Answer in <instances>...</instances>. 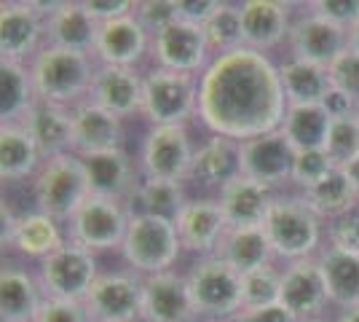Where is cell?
<instances>
[{"instance_id":"6da1fadb","label":"cell","mask_w":359,"mask_h":322,"mask_svg":"<svg viewBox=\"0 0 359 322\" xmlns=\"http://www.w3.org/2000/svg\"><path fill=\"white\" fill-rule=\"evenodd\" d=\"M287 113L279 65L271 54L233 48L198 76V123L220 137L252 140L276 132Z\"/></svg>"},{"instance_id":"7a4b0ae2","label":"cell","mask_w":359,"mask_h":322,"mask_svg":"<svg viewBox=\"0 0 359 322\" xmlns=\"http://www.w3.org/2000/svg\"><path fill=\"white\" fill-rule=\"evenodd\" d=\"M30 73L41 102L75 107L89 100L97 60L83 51L43 46L30 62Z\"/></svg>"},{"instance_id":"3957f363","label":"cell","mask_w":359,"mask_h":322,"mask_svg":"<svg viewBox=\"0 0 359 322\" xmlns=\"http://www.w3.org/2000/svg\"><path fill=\"white\" fill-rule=\"evenodd\" d=\"M263 229L269 234L276 261L316 258L325 247V220L316 217L300 194H279L266 215Z\"/></svg>"},{"instance_id":"277c9868","label":"cell","mask_w":359,"mask_h":322,"mask_svg":"<svg viewBox=\"0 0 359 322\" xmlns=\"http://www.w3.org/2000/svg\"><path fill=\"white\" fill-rule=\"evenodd\" d=\"M185 282L198 320L233 322L241 314V274L223 258H196L185 271Z\"/></svg>"},{"instance_id":"5b68a950","label":"cell","mask_w":359,"mask_h":322,"mask_svg":"<svg viewBox=\"0 0 359 322\" xmlns=\"http://www.w3.org/2000/svg\"><path fill=\"white\" fill-rule=\"evenodd\" d=\"M89 180L81 156L62 154L46 159L43 167L32 177V201L38 213L60 223H70L73 215L89 201Z\"/></svg>"},{"instance_id":"8992f818","label":"cell","mask_w":359,"mask_h":322,"mask_svg":"<svg viewBox=\"0 0 359 322\" xmlns=\"http://www.w3.org/2000/svg\"><path fill=\"white\" fill-rule=\"evenodd\" d=\"M140 119L150 126H188L198 119V76L153 65L142 76Z\"/></svg>"},{"instance_id":"52a82bcc","label":"cell","mask_w":359,"mask_h":322,"mask_svg":"<svg viewBox=\"0 0 359 322\" xmlns=\"http://www.w3.org/2000/svg\"><path fill=\"white\" fill-rule=\"evenodd\" d=\"M118 253L123 263L140 276L172 271L182 255L177 226L156 215L135 213Z\"/></svg>"},{"instance_id":"ba28073f","label":"cell","mask_w":359,"mask_h":322,"mask_svg":"<svg viewBox=\"0 0 359 322\" xmlns=\"http://www.w3.org/2000/svg\"><path fill=\"white\" fill-rule=\"evenodd\" d=\"M196 145L188 126H150L140 142V175L148 180L191 183Z\"/></svg>"},{"instance_id":"9c48e42d","label":"cell","mask_w":359,"mask_h":322,"mask_svg":"<svg viewBox=\"0 0 359 322\" xmlns=\"http://www.w3.org/2000/svg\"><path fill=\"white\" fill-rule=\"evenodd\" d=\"M38 282L46 298L60 301H83L89 295L94 279L100 276L97 253L67 239L65 245L38 263Z\"/></svg>"},{"instance_id":"30bf717a","label":"cell","mask_w":359,"mask_h":322,"mask_svg":"<svg viewBox=\"0 0 359 322\" xmlns=\"http://www.w3.org/2000/svg\"><path fill=\"white\" fill-rule=\"evenodd\" d=\"M132 215H135V210L126 201L89 196V201L65 226L67 239H73L91 253L121 250L123 239H126V231H129V223H132Z\"/></svg>"},{"instance_id":"8fae6325","label":"cell","mask_w":359,"mask_h":322,"mask_svg":"<svg viewBox=\"0 0 359 322\" xmlns=\"http://www.w3.org/2000/svg\"><path fill=\"white\" fill-rule=\"evenodd\" d=\"M83 307L91 322H142V276L132 269L100 271Z\"/></svg>"},{"instance_id":"7c38bea8","label":"cell","mask_w":359,"mask_h":322,"mask_svg":"<svg viewBox=\"0 0 359 322\" xmlns=\"http://www.w3.org/2000/svg\"><path fill=\"white\" fill-rule=\"evenodd\" d=\"M46 46V8L35 0H6L0 6V60L30 65Z\"/></svg>"},{"instance_id":"4fadbf2b","label":"cell","mask_w":359,"mask_h":322,"mask_svg":"<svg viewBox=\"0 0 359 322\" xmlns=\"http://www.w3.org/2000/svg\"><path fill=\"white\" fill-rule=\"evenodd\" d=\"M67 242L65 223L38 213H14L3 204V245L11 247L16 255L27 261H43Z\"/></svg>"},{"instance_id":"5bb4252c","label":"cell","mask_w":359,"mask_h":322,"mask_svg":"<svg viewBox=\"0 0 359 322\" xmlns=\"http://www.w3.org/2000/svg\"><path fill=\"white\" fill-rule=\"evenodd\" d=\"M150 57L156 62V67L175 70V73H191V76H201L215 60L204 27L182 22V19L169 25L158 35H153Z\"/></svg>"},{"instance_id":"9a60e30c","label":"cell","mask_w":359,"mask_h":322,"mask_svg":"<svg viewBox=\"0 0 359 322\" xmlns=\"http://www.w3.org/2000/svg\"><path fill=\"white\" fill-rule=\"evenodd\" d=\"M295 3L287 0H244L239 3L241 19V46L271 54L273 48L285 46L292 22H295Z\"/></svg>"},{"instance_id":"2e32d148","label":"cell","mask_w":359,"mask_h":322,"mask_svg":"<svg viewBox=\"0 0 359 322\" xmlns=\"http://www.w3.org/2000/svg\"><path fill=\"white\" fill-rule=\"evenodd\" d=\"M287 48H290L292 60L330 67L348 48V30L332 25L325 16L314 14L303 6V11H298L295 22H292Z\"/></svg>"},{"instance_id":"e0dca14e","label":"cell","mask_w":359,"mask_h":322,"mask_svg":"<svg viewBox=\"0 0 359 322\" xmlns=\"http://www.w3.org/2000/svg\"><path fill=\"white\" fill-rule=\"evenodd\" d=\"M241 175L252 177L257 183L271 185L273 191L292 183V164H295V148L276 129L269 135L239 142Z\"/></svg>"},{"instance_id":"ac0fdd59","label":"cell","mask_w":359,"mask_h":322,"mask_svg":"<svg viewBox=\"0 0 359 322\" xmlns=\"http://www.w3.org/2000/svg\"><path fill=\"white\" fill-rule=\"evenodd\" d=\"M81 161H83V169H86L91 196L126 201V204L135 201L137 188L142 183V175H140L137 159H132V154L126 148L81 156Z\"/></svg>"},{"instance_id":"d6986e66","label":"cell","mask_w":359,"mask_h":322,"mask_svg":"<svg viewBox=\"0 0 359 322\" xmlns=\"http://www.w3.org/2000/svg\"><path fill=\"white\" fill-rule=\"evenodd\" d=\"M182 253H191L196 258L217 255L228 223L220 210L217 196H196L185 204V210L175 220Z\"/></svg>"},{"instance_id":"ffe728a7","label":"cell","mask_w":359,"mask_h":322,"mask_svg":"<svg viewBox=\"0 0 359 322\" xmlns=\"http://www.w3.org/2000/svg\"><path fill=\"white\" fill-rule=\"evenodd\" d=\"M153 35H150L135 14L121 16L113 22L100 25L94 60L97 65H113V67H140L145 57H150Z\"/></svg>"},{"instance_id":"44dd1931","label":"cell","mask_w":359,"mask_h":322,"mask_svg":"<svg viewBox=\"0 0 359 322\" xmlns=\"http://www.w3.org/2000/svg\"><path fill=\"white\" fill-rule=\"evenodd\" d=\"M142 322H198L185 274L172 269L142 276Z\"/></svg>"},{"instance_id":"7402d4cb","label":"cell","mask_w":359,"mask_h":322,"mask_svg":"<svg viewBox=\"0 0 359 322\" xmlns=\"http://www.w3.org/2000/svg\"><path fill=\"white\" fill-rule=\"evenodd\" d=\"M279 304L290 314H295L298 320L325 317V309L330 307V298L316 258H303V261L285 263Z\"/></svg>"},{"instance_id":"603a6c76","label":"cell","mask_w":359,"mask_h":322,"mask_svg":"<svg viewBox=\"0 0 359 322\" xmlns=\"http://www.w3.org/2000/svg\"><path fill=\"white\" fill-rule=\"evenodd\" d=\"M46 8V46L83 51L94 57L100 25L91 19L83 0L43 3Z\"/></svg>"},{"instance_id":"cb8c5ba5","label":"cell","mask_w":359,"mask_h":322,"mask_svg":"<svg viewBox=\"0 0 359 322\" xmlns=\"http://www.w3.org/2000/svg\"><path fill=\"white\" fill-rule=\"evenodd\" d=\"M142 76L135 67H113L97 65L91 81L89 100L94 105L105 107L118 119H135L142 110Z\"/></svg>"},{"instance_id":"d4e9b609","label":"cell","mask_w":359,"mask_h":322,"mask_svg":"<svg viewBox=\"0 0 359 322\" xmlns=\"http://www.w3.org/2000/svg\"><path fill=\"white\" fill-rule=\"evenodd\" d=\"M123 119L113 116L105 107L94 105L91 100L73 107V154L91 156L118 151L123 145Z\"/></svg>"},{"instance_id":"484cf974","label":"cell","mask_w":359,"mask_h":322,"mask_svg":"<svg viewBox=\"0 0 359 322\" xmlns=\"http://www.w3.org/2000/svg\"><path fill=\"white\" fill-rule=\"evenodd\" d=\"M46 304L38 274L22 263L6 261L0 269V322H35Z\"/></svg>"},{"instance_id":"4316f807","label":"cell","mask_w":359,"mask_h":322,"mask_svg":"<svg viewBox=\"0 0 359 322\" xmlns=\"http://www.w3.org/2000/svg\"><path fill=\"white\" fill-rule=\"evenodd\" d=\"M279 194L282 191H273L271 185L239 175L233 183L217 191V201H220L228 229H244V226H263L271 204L276 201Z\"/></svg>"},{"instance_id":"83f0119b","label":"cell","mask_w":359,"mask_h":322,"mask_svg":"<svg viewBox=\"0 0 359 322\" xmlns=\"http://www.w3.org/2000/svg\"><path fill=\"white\" fill-rule=\"evenodd\" d=\"M241 175L239 142L220 135H210L196 145L191 183L207 191H220Z\"/></svg>"},{"instance_id":"f1b7e54d","label":"cell","mask_w":359,"mask_h":322,"mask_svg":"<svg viewBox=\"0 0 359 322\" xmlns=\"http://www.w3.org/2000/svg\"><path fill=\"white\" fill-rule=\"evenodd\" d=\"M22 126L30 132L38 151L46 159L62 154H73V107L41 102L25 116Z\"/></svg>"},{"instance_id":"f546056e","label":"cell","mask_w":359,"mask_h":322,"mask_svg":"<svg viewBox=\"0 0 359 322\" xmlns=\"http://www.w3.org/2000/svg\"><path fill=\"white\" fill-rule=\"evenodd\" d=\"M316 263L327 288L330 307L338 311L359 307V253L325 245L316 255Z\"/></svg>"},{"instance_id":"4dcf8cb0","label":"cell","mask_w":359,"mask_h":322,"mask_svg":"<svg viewBox=\"0 0 359 322\" xmlns=\"http://www.w3.org/2000/svg\"><path fill=\"white\" fill-rule=\"evenodd\" d=\"M43 167V156L22 123H0V177L3 183L32 180Z\"/></svg>"},{"instance_id":"1f68e13d","label":"cell","mask_w":359,"mask_h":322,"mask_svg":"<svg viewBox=\"0 0 359 322\" xmlns=\"http://www.w3.org/2000/svg\"><path fill=\"white\" fill-rule=\"evenodd\" d=\"M217 258L233 266L239 274H250L255 269H263L276 261L269 234L263 226H244V229H228L217 250Z\"/></svg>"},{"instance_id":"d6a6232c","label":"cell","mask_w":359,"mask_h":322,"mask_svg":"<svg viewBox=\"0 0 359 322\" xmlns=\"http://www.w3.org/2000/svg\"><path fill=\"white\" fill-rule=\"evenodd\" d=\"M279 78L285 89L287 105H325L332 92L327 67L287 57L279 62Z\"/></svg>"},{"instance_id":"836d02e7","label":"cell","mask_w":359,"mask_h":322,"mask_svg":"<svg viewBox=\"0 0 359 322\" xmlns=\"http://www.w3.org/2000/svg\"><path fill=\"white\" fill-rule=\"evenodd\" d=\"M303 201L316 213V217H322L325 223L327 220H335L346 213H354L359 210V194L354 183L348 180L346 169L335 167L330 169L327 175L319 180L316 185L300 191Z\"/></svg>"},{"instance_id":"e575fe53","label":"cell","mask_w":359,"mask_h":322,"mask_svg":"<svg viewBox=\"0 0 359 322\" xmlns=\"http://www.w3.org/2000/svg\"><path fill=\"white\" fill-rule=\"evenodd\" d=\"M332 116L325 105H287L279 132L295 148V154H300V151H325Z\"/></svg>"},{"instance_id":"d590c367","label":"cell","mask_w":359,"mask_h":322,"mask_svg":"<svg viewBox=\"0 0 359 322\" xmlns=\"http://www.w3.org/2000/svg\"><path fill=\"white\" fill-rule=\"evenodd\" d=\"M38 105L30 65L0 60V119L3 123H22Z\"/></svg>"},{"instance_id":"8d00e7d4","label":"cell","mask_w":359,"mask_h":322,"mask_svg":"<svg viewBox=\"0 0 359 322\" xmlns=\"http://www.w3.org/2000/svg\"><path fill=\"white\" fill-rule=\"evenodd\" d=\"M188 201H191V196L185 191V183L142 177V183H140L135 194V201H132V210L135 213L156 215V217H164V220L175 223Z\"/></svg>"},{"instance_id":"74e56055","label":"cell","mask_w":359,"mask_h":322,"mask_svg":"<svg viewBox=\"0 0 359 322\" xmlns=\"http://www.w3.org/2000/svg\"><path fill=\"white\" fill-rule=\"evenodd\" d=\"M241 298L244 309L276 307L282 298V269L276 263L255 269L250 274H241Z\"/></svg>"},{"instance_id":"f35d334b","label":"cell","mask_w":359,"mask_h":322,"mask_svg":"<svg viewBox=\"0 0 359 322\" xmlns=\"http://www.w3.org/2000/svg\"><path fill=\"white\" fill-rule=\"evenodd\" d=\"M325 154L330 156L332 167L341 169H346L359 156V123L354 119V113L332 119L327 142H325Z\"/></svg>"},{"instance_id":"ab89813d","label":"cell","mask_w":359,"mask_h":322,"mask_svg":"<svg viewBox=\"0 0 359 322\" xmlns=\"http://www.w3.org/2000/svg\"><path fill=\"white\" fill-rule=\"evenodd\" d=\"M207 41H210L212 57L228 54L241 46V19H239V3H225L223 8L215 14L210 25L204 27Z\"/></svg>"},{"instance_id":"60d3db41","label":"cell","mask_w":359,"mask_h":322,"mask_svg":"<svg viewBox=\"0 0 359 322\" xmlns=\"http://www.w3.org/2000/svg\"><path fill=\"white\" fill-rule=\"evenodd\" d=\"M332 92L348 97L354 105L359 102V51L346 48L338 60L327 67Z\"/></svg>"},{"instance_id":"b9f144b4","label":"cell","mask_w":359,"mask_h":322,"mask_svg":"<svg viewBox=\"0 0 359 322\" xmlns=\"http://www.w3.org/2000/svg\"><path fill=\"white\" fill-rule=\"evenodd\" d=\"M332 167L330 156L325 151H300L295 154V164H292V183L298 185V194L316 185Z\"/></svg>"},{"instance_id":"7bdbcfd3","label":"cell","mask_w":359,"mask_h":322,"mask_svg":"<svg viewBox=\"0 0 359 322\" xmlns=\"http://www.w3.org/2000/svg\"><path fill=\"white\" fill-rule=\"evenodd\" d=\"M135 16L150 35H158V32L166 30L169 25H175L180 19L177 0H140L135 8Z\"/></svg>"},{"instance_id":"ee69618b","label":"cell","mask_w":359,"mask_h":322,"mask_svg":"<svg viewBox=\"0 0 359 322\" xmlns=\"http://www.w3.org/2000/svg\"><path fill=\"white\" fill-rule=\"evenodd\" d=\"M325 245L346 253H359V210L325 223Z\"/></svg>"},{"instance_id":"f6af8a7d","label":"cell","mask_w":359,"mask_h":322,"mask_svg":"<svg viewBox=\"0 0 359 322\" xmlns=\"http://www.w3.org/2000/svg\"><path fill=\"white\" fill-rule=\"evenodd\" d=\"M303 6L346 30L359 19V0H309Z\"/></svg>"},{"instance_id":"bcb514c9","label":"cell","mask_w":359,"mask_h":322,"mask_svg":"<svg viewBox=\"0 0 359 322\" xmlns=\"http://www.w3.org/2000/svg\"><path fill=\"white\" fill-rule=\"evenodd\" d=\"M35 322H91L83 301H60V298H46L43 309Z\"/></svg>"},{"instance_id":"7dc6e473","label":"cell","mask_w":359,"mask_h":322,"mask_svg":"<svg viewBox=\"0 0 359 322\" xmlns=\"http://www.w3.org/2000/svg\"><path fill=\"white\" fill-rule=\"evenodd\" d=\"M223 6L225 0H177V16L182 22L207 27Z\"/></svg>"},{"instance_id":"c3c4849f","label":"cell","mask_w":359,"mask_h":322,"mask_svg":"<svg viewBox=\"0 0 359 322\" xmlns=\"http://www.w3.org/2000/svg\"><path fill=\"white\" fill-rule=\"evenodd\" d=\"M83 6H86V11H89L97 25H105V22L121 19V16L135 14L137 8L135 0H83Z\"/></svg>"},{"instance_id":"681fc988","label":"cell","mask_w":359,"mask_h":322,"mask_svg":"<svg viewBox=\"0 0 359 322\" xmlns=\"http://www.w3.org/2000/svg\"><path fill=\"white\" fill-rule=\"evenodd\" d=\"M233 322H300L295 314H290L282 304L263 309H241V314Z\"/></svg>"},{"instance_id":"f907efd6","label":"cell","mask_w":359,"mask_h":322,"mask_svg":"<svg viewBox=\"0 0 359 322\" xmlns=\"http://www.w3.org/2000/svg\"><path fill=\"white\" fill-rule=\"evenodd\" d=\"M346 175H348V180L354 183V188H357V194H359V156L346 167Z\"/></svg>"},{"instance_id":"816d5d0a","label":"cell","mask_w":359,"mask_h":322,"mask_svg":"<svg viewBox=\"0 0 359 322\" xmlns=\"http://www.w3.org/2000/svg\"><path fill=\"white\" fill-rule=\"evenodd\" d=\"M332 322H359V307L341 311V314H338V317H335Z\"/></svg>"},{"instance_id":"f5cc1de1","label":"cell","mask_w":359,"mask_h":322,"mask_svg":"<svg viewBox=\"0 0 359 322\" xmlns=\"http://www.w3.org/2000/svg\"><path fill=\"white\" fill-rule=\"evenodd\" d=\"M348 48L359 51V19L348 27Z\"/></svg>"},{"instance_id":"db71d44e","label":"cell","mask_w":359,"mask_h":322,"mask_svg":"<svg viewBox=\"0 0 359 322\" xmlns=\"http://www.w3.org/2000/svg\"><path fill=\"white\" fill-rule=\"evenodd\" d=\"M300 322H332V320H327V317H314V320H300Z\"/></svg>"},{"instance_id":"11a10c76","label":"cell","mask_w":359,"mask_h":322,"mask_svg":"<svg viewBox=\"0 0 359 322\" xmlns=\"http://www.w3.org/2000/svg\"><path fill=\"white\" fill-rule=\"evenodd\" d=\"M354 119H357V123H359V102H357V107H354Z\"/></svg>"}]
</instances>
